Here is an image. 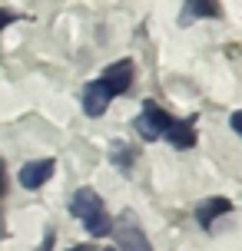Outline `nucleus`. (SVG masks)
I'll return each instance as SVG.
<instances>
[{"label":"nucleus","instance_id":"nucleus-9","mask_svg":"<svg viewBox=\"0 0 242 251\" xmlns=\"http://www.w3.org/2000/svg\"><path fill=\"white\" fill-rule=\"evenodd\" d=\"M192 123H196V116H192V119H176L173 129L166 132V139H169L176 149H189L192 142H196V129H192Z\"/></svg>","mask_w":242,"mask_h":251},{"label":"nucleus","instance_id":"nucleus-11","mask_svg":"<svg viewBox=\"0 0 242 251\" xmlns=\"http://www.w3.org/2000/svg\"><path fill=\"white\" fill-rule=\"evenodd\" d=\"M7 195V169H3V159H0V199Z\"/></svg>","mask_w":242,"mask_h":251},{"label":"nucleus","instance_id":"nucleus-12","mask_svg":"<svg viewBox=\"0 0 242 251\" xmlns=\"http://www.w3.org/2000/svg\"><path fill=\"white\" fill-rule=\"evenodd\" d=\"M229 126H232V132H242V113H232L229 116Z\"/></svg>","mask_w":242,"mask_h":251},{"label":"nucleus","instance_id":"nucleus-5","mask_svg":"<svg viewBox=\"0 0 242 251\" xmlns=\"http://www.w3.org/2000/svg\"><path fill=\"white\" fill-rule=\"evenodd\" d=\"M53 169H57V162L53 159H37V162H27L24 169H20V185L30 188V192H37V188L47 185V178L53 176Z\"/></svg>","mask_w":242,"mask_h":251},{"label":"nucleus","instance_id":"nucleus-8","mask_svg":"<svg viewBox=\"0 0 242 251\" xmlns=\"http://www.w3.org/2000/svg\"><path fill=\"white\" fill-rule=\"evenodd\" d=\"M80 102H83V113L93 116V119H96V116H103V113H106V106H110L106 93H103V89L96 86V79H93V83H87V89H83Z\"/></svg>","mask_w":242,"mask_h":251},{"label":"nucleus","instance_id":"nucleus-1","mask_svg":"<svg viewBox=\"0 0 242 251\" xmlns=\"http://www.w3.org/2000/svg\"><path fill=\"white\" fill-rule=\"evenodd\" d=\"M70 215L73 218H80L83 222V228H87L93 238H106L110 235V215H106V208H103V199L93 192V188H77L73 192V199H70Z\"/></svg>","mask_w":242,"mask_h":251},{"label":"nucleus","instance_id":"nucleus-3","mask_svg":"<svg viewBox=\"0 0 242 251\" xmlns=\"http://www.w3.org/2000/svg\"><path fill=\"white\" fill-rule=\"evenodd\" d=\"M173 123H176V119L166 113V109H159L153 100H146L143 102V113L136 116L133 126H136V132H140L146 142H156V139H166V132L173 129Z\"/></svg>","mask_w":242,"mask_h":251},{"label":"nucleus","instance_id":"nucleus-7","mask_svg":"<svg viewBox=\"0 0 242 251\" xmlns=\"http://www.w3.org/2000/svg\"><path fill=\"white\" fill-rule=\"evenodd\" d=\"M232 212V201L229 199H206L203 205H196V222L203 228H212L219 215H229Z\"/></svg>","mask_w":242,"mask_h":251},{"label":"nucleus","instance_id":"nucleus-4","mask_svg":"<svg viewBox=\"0 0 242 251\" xmlns=\"http://www.w3.org/2000/svg\"><path fill=\"white\" fill-rule=\"evenodd\" d=\"M129 83H133V63L129 60H116V63H110L106 70H103V76L96 79V86L106 93V100L113 102L116 96H123L129 89Z\"/></svg>","mask_w":242,"mask_h":251},{"label":"nucleus","instance_id":"nucleus-6","mask_svg":"<svg viewBox=\"0 0 242 251\" xmlns=\"http://www.w3.org/2000/svg\"><path fill=\"white\" fill-rule=\"evenodd\" d=\"M219 17H222V7L216 0H186L182 13H179V24L186 26L192 20H219Z\"/></svg>","mask_w":242,"mask_h":251},{"label":"nucleus","instance_id":"nucleus-15","mask_svg":"<svg viewBox=\"0 0 242 251\" xmlns=\"http://www.w3.org/2000/svg\"><path fill=\"white\" fill-rule=\"evenodd\" d=\"M3 235H7V231H3V212H0V238H3Z\"/></svg>","mask_w":242,"mask_h":251},{"label":"nucleus","instance_id":"nucleus-10","mask_svg":"<svg viewBox=\"0 0 242 251\" xmlns=\"http://www.w3.org/2000/svg\"><path fill=\"white\" fill-rule=\"evenodd\" d=\"M110 162H113L116 169L129 172V165L136 162V152H133V146H129V142H123V139L110 142Z\"/></svg>","mask_w":242,"mask_h":251},{"label":"nucleus","instance_id":"nucleus-14","mask_svg":"<svg viewBox=\"0 0 242 251\" xmlns=\"http://www.w3.org/2000/svg\"><path fill=\"white\" fill-rule=\"evenodd\" d=\"M70 251H93L90 245H77V248H70Z\"/></svg>","mask_w":242,"mask_h":251},{"label":"nucleus","instance_id":"nucleus-2","mask_svg":"<svg viewBox=\"0 0 242 251\" xmlns=\"http://www.w3.org/2000/svg\"><path fill=\"white\" fill-rule=\"evenodd\" d=\"M110 235L116 238V251H153L146 231L140 228V222L133 218V212H123L110 225Z\"/></svg>","mask_w":242,"mask_h":251},{"label":"nucleus","instance_id":"nucleus-13","mask_svg":"<svg viewBox=\"0 0 242 251\" xmlns=\"http://www.w3.org/2000/svg\"><path fill=\"white\" fill-rule=\"evenodd\" d=\"M13 24V13L10 10H0V30H3V26H10Z\"/></svg>","mask_w":242,"mask_h":251}]
</instances>
